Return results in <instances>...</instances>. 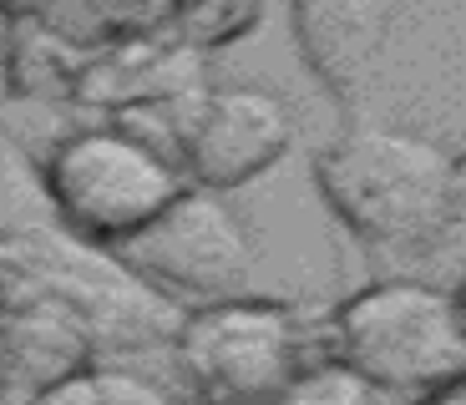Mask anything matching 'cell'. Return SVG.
Segmentation results:
<instances>
[{
    "label": "cell",
    "instance_id": "cell-1",
    "mask_svg": "<svg viewBox=\"0 0 466 405\" xmlns=\"http://www.w3.org/2000/svg\"><path fill=\"white\" fill-rule=\"evenodd\" d=\"M315 187L370 248H426L456 218V157L390 127L350 122L315 157Z\"/></svg>",
    "mask_w": 466,
    "mask_h": 405
},
{
    "label": "cell",
    "instance_id": "cell-2",
    "mask_svg": "<svg viewBox=\"0 0 466 405\" xmlns=\"http://www.w3.org/2000/svg\"><path fill=\"white\" fill-rule=\"evenodd\" d=\"M335 359L370 390L431 395L466 375V335L446 289L380 278L335 309Z\"/></svg>",
    "mask_w": 466,
    "mask_h": 405
},
{
    "label": "cell",
    "instance_id": "cell-3",
    "mask_svg": "<svg viewBox=\"0 0 466 405\" xmlns=\"http://www.w3.org/2000/svg\"><path fill=\"white\" fill-rule=\"evenodd\" d=\"M51 213L76 243L116 248L183 193V173L157 142L132 127H82L46 157Z\"/></svg>",
    "mask_w": 466,
    "mask_h": 405
},
{
    "label": "cell",
    "instance_id": "cell-4",
    "mask_svg": "<svg viewBox=\"0 0 466 405\" xmlns=\"http://www.w3.org/2000/svg\"><path fill=\"white\" fill-rule=\"evenodd\" d=\"M112 254L147 289H163L203 309V304L248 294L258 243L248 223L223 203V193L183 187L147 228H137L127 243H116Z\"/></svg>",
    "mask_w": 466,
    "mask_h": 405
},
{
    "label": "cell",
    "instance_id": "cell-5",
    "mask_svg": "<svg viewBox=\"0 0 466 405\" xmlns=\"http://www.w3.org/2000/svg\"><path fill=\"white\" fill-rule=\"evenodd\" d=\"M177 365L208 405H264L309 365V335L289 304L238 294L187 309Z\"/></svg>",
    "mask_w": 466,
    "mask_h": 405
},
{
    "label": "cell",
    "instance_id": "cell-6",
    "mask_svg": "<svg viewBox=\"0 0 466 405\" xmlns=\"http://www.w3.org/2000/svg\"><path fill=\"white\" fill-rule=\"evenodd\" d=\"M299 137L289 102L264 86H203L177 116V173L187 187L228 193L264 177Z\"/></svg>",
    "mask_w": 466,
    "mask_h": 405
},
{
    "label": "cell",
    "instance_id": "cell-7",
    "mask_svg": "<svg viewBox=\"0 0 466 405\" xmlns=\"http://www.w3.org/2000/svg\"><path fill=\"white\" fill-rule=\"evenodd\" d=\"M289 21L309 76L325 86L339 116L355 122L396 21V0H289Z\"/></svg>",
    "mask_w": 466,
    "mask_h": 405
},
{
    "label": "cell",
    "instance_id": "cell-8",
    "mask_svg": "<svg viewBox=\"0 0 466 405\" xmlns=\"http://www.w3.org/2000/svg\"><path fill=\"white\" fill-rule=\"evenodd\" d=\"M173 25V0H66L51 21V31L66 35L71 46L96 51L116 41L163 35Z\"/></svg>",
    "mask_w": 466,
    "mask_h": 405
},
{
    "label": "cell",
    "instance_id": "cell-9",
    "mask_svg": "<svg viewBox=\"0 0 466 405\" xmlns=\"http://www.w3.org/2000/svg\"><path fill=\"white\" fill-rule=\"evenodd\" d=\"M264 15V0H173V25L167 31L187 51H218L238 35H248Z\"/></svg>",
    "mask_w": 466,
    "mask_h": 405
},
{
    "label": "cell",
    "instance_id": "cell-10",
    "mask_svg": "<svg viewBox=\"0 0 466 405\" xmlns=\"http://www.w3.org/2000/svg\"><path fill=\"white\" fill-rule=\"evenodd\" d=\"M370 400V385L355 380V375L329 359V365H304L284 390H274L264 405H365Z\"/></svg>",
    "mask_w": 466,
    "mask_h": 405
},
{
    "label": "cell",
    "instance_id": "cell-11",
    "mask_svg": "<svg viewBox=\"0 0 466 405\" xmlns=\"http://www.w3.org/2000/svg\"><path fill=\"white\" fill-rule=\"evenodd\" d=\"M35 405H167L147 380L132 375H66Z\"/></svg>",
    "mask_w": 466,
    "mask_h": 405
},
{
    "label": "cell",
    "instance_id": "cell-12",
    "mask_svg": "<svg viewBox=\"0 0 466 405\" xmlns=\"http://www.w3.org/2000/svg\"><path fill=\"white\" fill-rule=\"evenodd\" d=\"M61 5H66V0H0V15H5V21H41V25H51Z\"/></svg>",
    "mask_w": 466,
    "mask_h": 405
},
{
    "label": "cell",
    "instance_id": "cell-13",
    "mask_svg": "<svg viewBox=\"0 0 466 405\" xmlns=\"http://www.w3.org/2000/svg\"><path fill=\"white\" fill-rule=\"evenodd\" d=\"M416 405H466V375L451 385H441V390H431V395H420Z\"/></svg>",
    "mask_w": 466,
    "mask_h": 405
},
{
    "label": "cell",
    "instance_id": "cell-14",
    "mask_svg": "<svg viewBox=\"0 0 466 405\" xmlns=\"http://www.w3.org/2000/svg\"><path fill=\"white\" fill-rule=\"evenodd\" d=\"M451 304H456V319H461V335H466V284L451 294Z\"/></svg>",
    "mask_w": 466,
    "mask_h": 405
}]
</instances>
